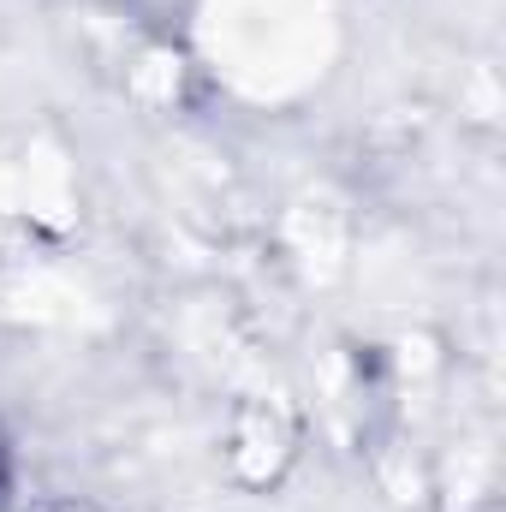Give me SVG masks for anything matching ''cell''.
Returning <instances> with one entry per match:
<instances>
[{
  "label": "cell",
  "instance_id": "obj_1",
  "mask_svg": "<svg viewBox=\"0 0 506 512\" xmlns=\"http://www.w3.org/2000/svg\"><path fill=\"white\" fill-rule=\"evenodd\" d=\"M0 501H6V447H0Z\"/></svg>",
  "mask_w": 506,
  "mask_h": 512
}]
</instances>
